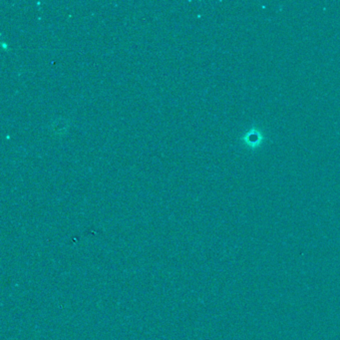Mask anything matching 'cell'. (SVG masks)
<instances>
[{
    "instance_id": "6da1fadb",
    "label": "cell",
    "mask_w": 340,
    "mask_h": 340,
    "mask_svg": "<svg viewBox=\"0 0 340 340\" xmlns=\"http://www.w3.org/2000/svg\"><path fill=\"white\" fill-rule=\"evenodd\" d=\"M261 138L262 135L260 134V132L259 130L253 129L243 137V141L246 143L247 146L255 148L259 147L261 144Z\"/></svg>"
}]
</instances>
